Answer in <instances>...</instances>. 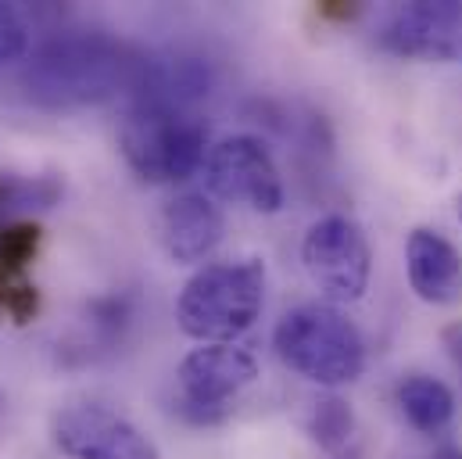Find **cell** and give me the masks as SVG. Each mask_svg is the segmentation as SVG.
I'll return each mask as SVG.
<instances>
[{"instance_id":"obj_14","label":"cell","mask_w":462,"mask_h":459,"mask_svg":"<svg viewBox=\"0 0 462 459\" xmlns=\"http://www.w3.org/2000/svg\"><path fill=\"white\" fill-rule=\"evenodd\" d=\"M309 435H312V442L323 453H330V456L345 453L347 445H351V435H355V413H351V406H347L341 395L319 398L312 406V417H309Z\"/></svg>"},{"instance_id":"obj_9","label":"cell","mask_w":462,"mask_h":459,"mask_svg":"<svg viewBox=\"0 0 462 459\" xmlns=\"http://www.w3.org/2000/svg\"><path fill=\"white\" fill-rule=\"evenodd\" d=\"M54 445L69 459H162L136 424L97 402L61 409L54 417Z\"/></svg>"},{"instance_id":"obj_3","label":"cell","mask_w":462,"mask_h":459,"mask_svg":"<svg viewBox=\"0 0 462 459\" xmlns=\"http://www.w3.org/2000/svg\"><path fill=\"white\" fill-rule=\"evenodd\" d=\"M273 348L283 366L323 388H345L365 370V342L358 327L330 302L291 309L273 331Z\"/></svg>"},{"instance_id":"obj_10","label":"cell","mask_w":462,"mask_h":459,"mask_svg":"<svg viewBox=\"0 0 462 459\" xmlns=\"http://www.w3.org/2000/svg\"><path fill=\"white\" fill-rule=\"evenodd\" d=\"M226 233V220L208 194H180L158 216V240L176 266L205 262Z\"/></svg>"},{"instance_id":"obj_4","label":"cell","mask_w":462,"mask_h":459,"mask_svg":"<svg viewBox=\"0 0 462 459\" xmlns=\"http://www.w3.org/2000/svg\"><path fill=\"white\" fill-rule=\"evenodd\" d=\"M208 129L198 115L162 105H136L122 115L118 147L147 183H183L205 165Z\"/></svg>"},{"instance_id":"obj_16","label":"cell","mask_w":462,"mask_h":459,"mask_svg":"<svg viewBox=\"0 0 462 459\" xmlns=\"http://www.w3.org/2000/svg\"><path fill=\"white\" fill-rule=\"evenodd\" d=\"M36 244H40V230L36 227H11L7 233H0V266L7 269H22L32 255H36Z\"/></svg>"},{"instance_id":"obj_11","label":"cell","mask_w":462,"mask_h":459,"mask_svg":"<svg viewBox=\"0 0 462 459\" xmlns=\"http://www.w3.org/2000/svg\"><path fill=\"white\" fill-rule=\"evenodd\" d=\"M405 273L409 287L427 305L462 302V255L438 230L416 227L405 240Z\"/></svg>"},{"instance_id":"obj_20","label":"cell","mask_w":462,"mask_h":459,"mask_svg":"<svg viewBox=\"0 0 462 459\" xmlns=\"http://www.w3.org/2000/svg\"><path fill=\"white\" fill-rule=\"evenodd\" d=\"M459 223H462V194H459Z\"/></svg>"},{"instance_id":"obj_6","label":"cell","mask_w":462,"mask_h":459,"mask_svg":"<svg viewBox=\"0 0 462 459\" xmlns=\"http://www.w3.org/2000/svg\"><path fill=\"white\" fill-rule=\"evenodd\" d=\"M301 262L312 287L330 305H351L369 291L373 251L365 230L351 216H323L316 220L301 240Z\"/></svg>"},{"instance_id":"obj_5","label":"cell","mask_w":462,"mask_h":459,"mask_svg":"<svg viewBox=\"0 0 462 459\" xmlns=\"http://www.w3.org/2000/svg\"><path fill=\"white\" fill-rule=\"evenodd\" d=\"M176 413L194 427H212L230 417V402L258 380V359L240 344H201L183 355Z\"/></svg>"},{"instance_id":"obj_8","label":"cell","mask_w":462,"mask_h":459,"mask_svg":"<svg viewBox=\"0 0 462 459\" xmlns=\"http://www.w3.org/2000/svg\"><path fill=\"white\" fill-rule=\"evenodd\" d=\"M380 47L398 58L462 65V0L398 4L380 29Z\"/></svg>"},{"instance_id":"obj_12","label":"cell","mask_w":462,"mask_h":459,"mask_svg":"<svg viewBox=\"0 0 462 459\" xmlns=\"http://www.w3.org/2000/svg\"><path fill=\"white\" fill-rule=\"evenodd\" d=\"M212 90V69L208 61L194 54H165V58H143L140 80H136V105H162L190 112V105L205 101Z\"/></svg>"},{"instance_id":"obj_15","label":"cell","mask_w":462,"mask_h":459,"mask_svg":"<svg viewBox=\"0 0 462 459\" xmlns=\"http://www.w3.org/2000/svg\"><path fill=\"white\" fill-rule=\"evenodd\" d=\"M25 51H29L25 18L11 4H0V65H11L18 58H25Z\"/></svg>"},{"instance_id":"obj_13","label":"cell","mask_w":462,"mask_h":459,"mask_svg":"<svg viewBox=\"0 0 462 459\" xmlns=\"http://www.w3.org/2000/svg\"><path fill=\"white\" fill-rule=\"evenodd\" d=\"M398 406H402L405 420L423 435H441L456 417L452 388L427 373H412L398 384Z\"/></svg>"},{"instance_id":"obj_1","label":"cell","mask_w":462,"mask_h":459,"mask_svg":"<svg viewBox=\"0 0 462 459\" xmlns=\"http://www.w3.org/2000/svg\"><path fill=\"white\" fill-rule=\"evenodd\" d=\"M143 54L108 33H61L32 51L22 83L40 108H90L133 94Z\"/></svg>"},{"instance_id":"obj_18","label":"cell","mask_w":462,"mask_h":459,"mask_svg":"<svg viewBox=\"0 0 462 459\" xmlns=\"http://www.w3.org/2000/svg\"><path fill=\"white\" fill-rule=\"evenodd\" d=\"M434 459H462V449L459 445H441V449L434 453Z\"/></svg>"},{"instance_id":"obj_19","label":"cell","mask_w":462,"mask_h":459,"mask_svg":"<svg viewBox=\"0 0 462 459\" xmlns=\"http://www.w3.org/2000/svg\"><path fill=\"white\" fill-rule=\"evenodd\" d=\"M334 459H362V453H358L355 445H347L345 453H337V456H334Z\"/></svg>"},{"instance_id":"obj_2","label":"cell","mask_w":462,"mask_h":459,"mask_svg":"<svg viewBox=\"0 0 462 459\" xmlns=\"http://www.w3.org/2000/svg\"><path fill=\"white\" fill-rule=\"evenodd\" d=\"M265 305L262 258L201 266L176 298V323L201 344H233L254 327Z\"/></svg>"},{"instance_id":"obj_17","label":"cell","mask_w":462,"mask_h":459,"mask_svg":"<svg viewBox=\"0 0 462 459\" xmlns=\"http://www.w3.org/2000/svg\"><path fill=\"white\" fill-rule=\"evenodd\" d=\"M441 344H445V351H448L452 366L462 373V320L459 323H448V327L441 331Z\"/></svg>"},{"instance_id":"obj_7","label":"cell","mask_w":462,"mask_h":459,"mask_svg":"<svg viewBox=\"0 0 462 459\" xmlns=\"http://www.w3.org/2000/svg\"><path fill=\"white\" fill-rule=\"evenodd\" d=\"M205 183H208V194L226 205H244L262 216H276L283 209L280 169H276L269 147L247 133L226 136L208 151Z\"/></svg>"}]
</instances>
